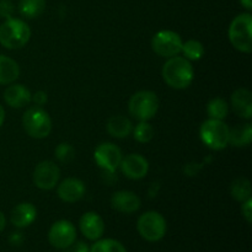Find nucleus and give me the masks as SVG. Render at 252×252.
<instances>
[{"instance_id":"1","label":"nucleus","mask_w":252,"mask_h":252,"mask_svg":"<svg viewBox=\"0 0 252 252\" xmlns=\"http://www.w3.org/2000/svg\"><path fill=\"white\" fill-rule=\"evenodd\" d=\"M162 79L172 89L184 90L189 88L194 78V70L191 62L185 57L175 56L167 58L162 66Z\"/></svg>"},{"instance_id":"2","label":"nucleus","mask_w":252,"mask_h":252,"mask_svg":"<svg viewBox=\"0 0 252 252\" xmlns=\"http://www.w3.org/2000/svg\"><path fill=\"white\" fill-rule=\"evenodd\" d=\"M31 38V29L21 19L11 17L0 25V44L6 49H20Z\"/></svg>"},{"instance_id":"3","label":"nucleus","mask_w":252,"mask_h":252,"mask_svg":"<svg viewBox=\"0 0 252 252\" xmlns=\"http://www.w3.org/2000/svg\"><path fill=\"white\" fill-rule=\"evenodd\" d=\"M228 37L231 46L241 53H251L252 51V15L250 12L239 14L228 30Z\"/></svg>"},{"instance_id":"4","label":"nucleus","mask_w":252,"mask_h":252,"mask_svg":"<svg viewBox=\"0 0 252 252\" xmlns=\"http://www.w3.org/2000/svg\"><path fill=\"white\" fill-rule=\"evenodd\" d=\"M229 132L230 128L224 121L208 118L201 125L199 138L207 148L219 152L229 145Z\"/></svg>"},{"instance_id":"5","label":"nucleus","mask_w":252,"mask_h":252,"mask_svg":"<svg viewBox=\"0 0 252 252\" xmlns=\"http://www.w3.org/2000/svg\"><path fill=\"white\" fill-rule=\"evenodd\" d=\"M22 127L26 134L33 139H44L52 132V120L46 110L34 106L22 116Z\"/></svg>"},{"instance_id":"6","label":"nucleus","mask_w":252,"mask_h":252,"mask_svg":"<svg viewBox=\"0 0 252 252\" xmlns=\"http://www.w3.org/2000/svg\"><path fill=\"white\" fill-rule=\"evenodd\" d=\"M159 110V98L154 91L142 90L132 95L128 102L129 115L137 121H149Z\"/></svg>"},{"instance_id":"7","label":"nucleus","mask_w":252,"mask_h":252,"mask_svg":"<svg viewBox=\"0 0 252 252\" xmlns=\"http://www.w3.org/2000/svg\"><path fill=\"white\" fill-rule=\"evenodd\" d=\"M139 235L149 243H157L165 236L167 224L164 217L155 211H148L139 217L137 223Z\"/></svg>"},{"instance_id":"8","label":"nucleus","mask_w":252,"mask_h":252,"mask_svg":"<svg viewBox=\"0 0 252 252\" xmlns=\"http://www.w3.org/2000/svg\"><path fill=\"white\" fill-rule=\"evenodd\" d=\"M182 38L177 32L162 30L157 32L152 38V48L162 58H171L181 53Z\"/></svg>"},{"instance_id":"9","label":"nucleus","mask_w":252,"mask_h":252,"mask_svg":"<svg viewBox=\"0 0 252 252\" xmlns=\"http://www.w3.org/2000/svg\"><path fill=\"white\" fill-rule=\"evenodd\" d=\"M76 240V229L71 221L62 219L56 221L48 231V241L53 248L66 250Z\"/></svg>"},{"instance_id":"10","label":"nucleus","mask_w":252,"mask_h":252,"mask_svg":"<svg viewBox=\"0 0 252 252\" xmlns=\"http://www.w3.org/2000/svg\"><path fill=\"white\" fill-rule=\"evenodd\" d=\"M59 179H61V170L56 162L51 160H43L34 167L33 184L37 189H43V191H49L53 189L58 185Z\"/></svg>"},{"instance_id":"11","label":"nucleus","mask_w":252,"mask_h":252,"mask_svg":"<svg viewBox=\"0 0 252 252\" xmlns=\"http://www.w3.org/2000/svg\"><path fill=\"white\" fill-rule=\"evenodd\" d=\"M123 155L120 148L113 143H101L97 145L94 153V159H95L96 164L106 172L113 174L116 170L120 167L121 160H122Z\"/></svg>"},{"instance_id":"12","label":"nucleus","mask_w":252,"mask_h":252,"mask_svg":"<svg viewBox=\"0 0 252 252\" xmlns=\"http://www.w3.org/2000/svg\"><path fill=\"white\" fill-rule=\"evenodd\" d=\"M120 169L128 179L140 180L148 175L149 162L140 154H128L121 160Z\"/></svg>"},{"instance_id":"13","label":"nucleus","mask_w":252,"mask_h":252,"mask_svg":"<svg viewBox=\"0 0 252 252\" xmlns=\"http://www.w3.org/2000/svg\"><path fill=\"white\" fill-rule=\"evenodd\" d=\"M79 226L86 239L96 241L102 238L105 233V221L96 212H86L79 221Z\"/></svg>"},{"instance_id":"14","label":"nucleus","mask_w":252,"mask_h":252,"mask_svg":"<svg viewBox=\"0 0 252 252\" xmlns=\"http://www.w3.org/2000/svg\"><path fill=\"white\" fill-rule=\"evenodd\" d=\"M86 192L85 184L76 177H68L58 185L57 193L65 203H75L80 201Z\"/></svg>"},{"instance_id":"15","label":"nucleus","mask_w":252,"mask_h":252,"mask_svg":"<svg viewBox=\"0 0 252 252\" xmlns=\"http://www.w3.org/2000/svg\"><path fill=\"white\" fill-rule=\"evenodd\" d=\"M140 198L132 191H117L111 197V207L125 214H132L140 208Z\"/></svg>"},{"instance_id":"16","label":"nucleus","mask_w":252,"mask_h":252,"mask_svg":"<svg viewBox=\"0 0 252 252\" xmlns=\"http://www.w3.org/2000/svg\"><path fill=\"white\" fill-rule=\"evenodd\" d=\"M32 100V94L22 84H10L4 91V101L11 108H22Z\"/></svg>"},{"instance_id":"17","label":"nucleus","mask_w":252,"mask_h":252,"mask_svg":"<svg viewBox=\"0 0 252 252\" xmlns=\"http://www.w3.org/2000/svg\"><path fill=\"white\" fill-rule=\"evenodd\" d=\"M233 111L244 120H251L252 117V94L249 89H236L230 97Z\"/></svg>"},{"instance_id":"18","label":"nucleus","mask_w":252,"mask_h":252,"mask_svg":"<svg viewBox=\"0 0 252 252\" xmlns=\"http://www.w3.org/2000/svg\"><path fill=\"white\" fill-rule=\"evenodd\" d=\"M37 218V209L30 202H22L19 203L10 214V221L16 228H26V226L31 225Z\"/></svg>"},{"instance_id":"19","label":"nucleus","mask_w":252,"mask_h":252,"mask_svg":"<svg viewBox=\"0 0 252 252\" xmlns=\"http://www.w3.org/2000/svg\"><path fill=\"white\" fill-rule=\"evenodd\" d=\"M132 121L128 117H126V116H112V117L107 121V132L111 137L118 138V139L127 138L128 135L132 133Z\"/></svg>"},{"instance_id":"20","label":"nucleus","mask_w":252,"mask_h":252,"mask_svg":"<svg viewBox=\"0 0 252 252\" xmlns=\"http://www.w3.org/2000/svg\"><path fill=\"white\" fill-rule=\"evenodd\" d=\"M20 75V66L16 61L0 54V85L15 83Z\"/></svg>"},{"instance_id":"21","label":"nucleus","mask_w":252,"mask_h":252,"mask_svg":"<svg viewBox=\"0 0 252 252\" xmlns=\"http://www.w3.org/2000/svg\"><path fill=\"white\" fill-rule=\"evenodd\" d=\"M252 142V126L251 123L236 125L229 132V144L236 148H243L250 145Z\"/></svg>"},{"instance_id":"22","label":"nucleus","mask_w":252,"mask_h":252,"mask_svg":"<svg viewBox=\"0 0 252 252\" xmlns=\"http://www.w3.org/2000/svg\"><path fill=\"white\" fill-rule=\"evenodd\" d=\"M19 12L26 19H36L46 10V0H20Z\"/></svg>"},{"instance_id":"23","label":"nucleus","mask_w":252,"mask_h":252,"mask_svg":"<svg viewBox=\"0 0 252 252\" xmlns=\"http://www.w3.org/2000/svg\"><path fill=\"white\" fill-rule=\"evenodd\" d=\"M230 194L235 201L245 202L251 198V182L245 177L234 180L230 185Z\"/></svg>"},{"instance_id":"24","label":"nucleus","mask_w":252,"mask_h":252,"mask_svg":"<svg viewBox=\"0 0 252 252\" xmlns=\"http://www.w3.org/2000/svg\"><path fill=\"white\" fill-rule=\"evenodd\" d=\"M229 113V105L224 98L214 97L207 105V115L211 120L224 121Z\"/></svg>"},{"instance_id":"25","label":"nucleus","mask_w":252,"mask_h":252,"mask_svg":"<svg viewBox=\"0 0 252 252\" xmlns=\"http://www.w3.org/2000/svg\"><path fill=\"white\" fill-rule=\"evenodd\" d=\"M181 52L184 53V57L189 62L199 61L204 56V46L202 42L197 39H189L186 42H182Z\"/></svg>"},{"instance_id":"26","label":"nucleus","mask_w":252,"mask_h":252,"mask_svg":"<svg viewBox=\"0 0 252 252\" xmlns=\"http://www.w3.org/2000/svg\"><path fill=\"white\" fill-rule=\"evenodd\" d=\"M133 137L137 142L143 143V144H147V143L152 142V139L154 138V128L152 127L148 121H140L132 130Z\"/></svg>"},{"instance_id":"27","label":"nucleus","mask_w":252,"mask_h":252,"mask_svg":"<svg viewBox=\"0 0 252 252\" xmlns=\"http://www.w3.org/2000/svg\"><path fill=\"white\" fill-rule=\"evenodd\" d=\"M89 252H127L125 246L115 239H102L96 240Z\"/></svg>"},{"instance_id":"28","label":"nucleus","mask_w":252,"mask_h":252,"mask_svg":"<svg viewBox=\"0 0 252 252\" xmlns=\"http://www.w3.org/2000/svg\"><path fill=\"white\" fill-rule=\"evenodd\" d=\"M54 155H56L57 160L62 164H69L75 158V148L69 143H61L57 145L56 150H54Z\"/></svg>"},{"instance_id":"29","label":"nucleus","mask_w":252,"mask_h":252,"mask_svg":"<svg viewBox=\"0 0 252 252\" xmlns=\"http://www.w3.org/2000/svg\"><path fill=\"white\" fill-rule=\"evenodd\" d=\"M15 10L16 7L11 0H0V17L1 19L7 20L14 17Z\"/></svg>"},{"instance_id":"30","label":"nucleus","mask_w":252,"mask_h":252,"mask_svg":"<svg viewBox=\"0 0 252 252\" xmlns=\"http://www.w3.org/2000/svg\"><path fill=\"white\" fill-rule=\"evenodd\" d=\"M241 213H243V217L246 219V221L250 224L252 221V198H249L248 201L243 202Z\"/></svg>"},{"instance_id":"31","label":"nucleus","mask_w":252,"mask_h":252,"mask_svg":"<svg viewBox=\"0 0 252 252\" xmlns=\"http://www.w3.org/2000/svg\"><path fill=\"white\" fill-rule=\"evenodd\" d=\"M203 165V162H201V164H197V162H189V164L185 166L184 172L187 176H196V175L202 170Z\"/></svg>"},{"instance_id":"32","label":"nucleus","mask_w":252,"mask_h":252,"mask_svg":"<svg viewBox=\"0 0 252 252\" xmlns=\"http://www.w3.org/2000/svg\"><path fill=\"white\" fill-rule=\"evenodd\" d=\"M34 103H36L37 106H39V107H42L43 105H46L47 101H48V95H47V93H44V91L39 90V91H36V93L32 95V100Z\"/></svg>"},{"instance_id":"33","label":"nucleus","mask_w":252,"mask_h":252,"mask_svg":"<svg viewBox=\"0 0 252 252\" xmlns=\"http://www.w3.org/2000/svg\"><path fill=\"white\" fill-rule=\"evenodd\" d=\"M69 252H89V248L84 243H74L73 245L69 246Z\"/></svg>"},{"instance_id":"34","label":"nucleus","mask_w":252,"mask_h":252,"mask_svg":"<svg viewBox=\"0 0 252 252\" xmlns=\"http://www.w3.org/2000/svg\"><path fill=\"white\" fill-rule=\"evenodd\" d=\"M5 226H6V218H5L4 213H2V212L0 211V233H1V231L4 230Z\"/></svg>"},{"instance_id":"35","label":"nucleus","mask_w":252,"mask_h":252,"mask_svg":"<svg viewBox=\"0 0 252 252\" xmlns=\"http://www.w3.org/2000/svg\"><path fill=\"white\" fill-rule=\"evenodd\" d=\"M240 1V4L243 5L244 7H245L248 11H251L252 10V0H239Z\"/></svg>"},{"instance_id":"36","label":"nucleus","mask_w":252,"mask_h":252,"mask_svg":"<svg viewBox=\"0 0 252 252\" xmlns=\"http://www.w3.org/2000/svg\"><path fill=\"white\" fill-rule=\"evenodd\" d=\"M5 122V110L1 105H0V127L4 125Z\"/></svg>"}]
</instances>
